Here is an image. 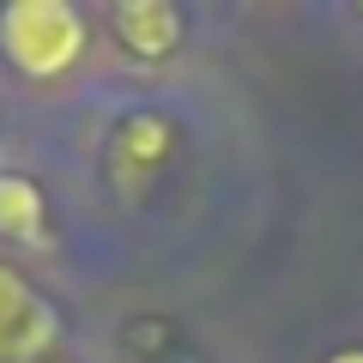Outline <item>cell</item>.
I'll list each match as a JSON object with an SVG mask.
<instances>
[{
    "label": "cell",
    "instance_id": "1",
    "mask_svg": "<svg viewBox=\"0 0 363 363\" xmlns=\"http://www.w3.org/2000/svg\"><path fill=\"white\" fill-rule=\"evenodd\" d=\"M85 13L73 0H6L0 6V61L13 67L18 79H49L73 73L85 61Z\"/></svg>",
    "mask_w": 363,
    "mask_h": 363
},
{
    "label": "cell",
    "instance_id": "2",
    "mask_svg": "<svg viewBox=\"0 0 363 363\" xmlns=\"http://www.w3.org/2000/svg\"><path fill=\"white\" fill-rule=\"evenodd\" d=\"M55 333H61L55 303H43L37 291L0 260V363H49Z\"/></svg>",
    "mask_w": 363,
    "mask_h": 363
},
{
    "label": "cell",
    "instance_id": "4",
    "mask_svg": "<svg viewBox=\"0 0 363 363\" xmlns=\"http://www.w3.org/2000/svg\"><path fill=\"white\" fill-rule=\"evenodd\" d=\"M49 212H43V188L18 169H0V242H37Z\"/></svg>",
    "mask_w": 363,
    "mask_h": 363
},
{
    "label": "cell",
    "instance_id": "6",
    "mask_svg": "<svg viewBox=\"0 0 363 363\" xmlns=\"http://www.w3.org/2000/svg\"><path fill=\"white\" fill-rule=\"evenodd\" d=\"M49 363H67V357H49Z\"/></svg>",
    "mask_w": 363,
    "mask_h": 363
},
{
    "label": "cell",
    "instance_id": "5",
    "mask_svg": "<svg viewBox=\"0 0 363 363\" xmlns=\"http://www.w3.org/2000/svg\"><path fill=\"white\" fill-rule=\"evenodd\" d=\"M327 363H363V351H333Z\"/></svg>",
    "mask_w": 363,
    "mask_h": 363
},
{
    "label": "cell",
    "instance_id": "3",
    "mask_svg": "<svg viewBox=\"0 0 363 363\" xmlns=\"http://www.w3.org/2000/svg\"><path fill=\"white\" fill-rule=\"evenodd\" d=\"M109 30L133 61H164L182 43V13L169 0H121V6H109Z\"/></svg>",
    "mask_w": 363,
    "mask_h": 363
}]
</instances>
